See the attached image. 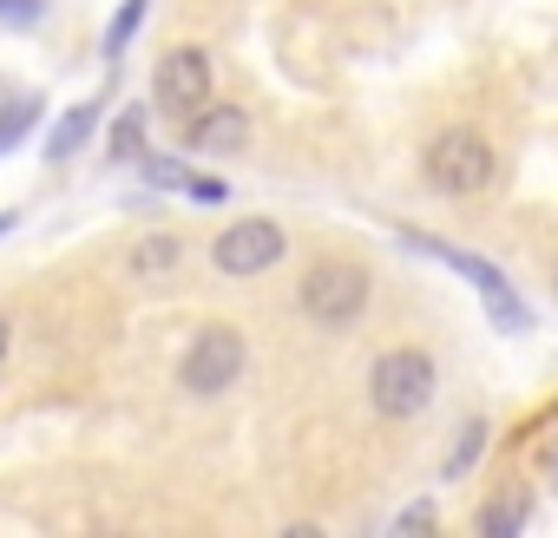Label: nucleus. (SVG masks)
<instances>
[{
  "label": "nucleus",
  "mask_w": 558,
  "mask_h": 538,
  "mask_svg": "<svg viewBox=\"0 0 558 538\" xmlns=\"http://www.w3.org/2000/svg\"><path fill=\"white\" fill-rule=\"evenodd\" d=\"M493 178H499V158H493V145H486L480 125H440L427 138V151H421V184L434 197L460 204V197H480Z\"/></svg>",
  "instance_id": "1"
},
{
  "label": "nucleus",
  "mask_w": 558,
  "mask_h": 538,
  "mask_svg": "<svg viewBox=\"0 0 558 538\" xmlns=\"http://www.w3.org/2000/svg\"><path fill=\"white\" fill-rule=\"evenodd\" d=\"M434 394H440V362L427 349L401 342V349H381L368 362V407L381 420H414L434 407Z\"/></svg>",
  "instance_id": "2"
},
{
  "label": "nucleus",
  "mask_w": 558,
  "mask_h": 538,
  "mask_svg": "<svg viewBox=\"0 0 558 538\" xmlns=\"http://www.w3.org/2000/svg\"><path fill=\"white\" fill-rule=\"evenodd\" d=\"M401 243L421 249V256H434V262H447V269H460V277L480 290V303H486V316H493L499 335H525V329H532V309H525V296L506 283V269H499V262H486V256H473V249H460V243L421 236V230H401Z\"/></svg>",
  "instance_id": "3"
},
{
  "label": "nucleus",
  "mask_w": 558,
  "mask_h": 538,
  "mask_svg": "<svg viewBox=\"0 0 558 538\" xmlns=\"http://www.w3.org/2000/svg\"><path fill=\"white\" fill-rule=\"evenodd\" d=\"M375 283H368V269L349 262V256H329V262H310V277L296 290V309L316 322V329H355L362 309H368Z\"/></svg>",
  "instance_id": "4"
},
{
  "label": "nucleus",
  "mask_w": 558,
  "mask_h": 538,
  "mask_svg": "<svg viewBox=\"0 0 558 538\" xmlns=\"http://www.w3.org/2000/svg\"><path fill=\"white\" fill-rule=\"evenodd\" d=\"M243 368H250L243 335H236L230 322H210V329H197V335H191V349H184V362H178V388H184V394H197V401H210V394L236 388V381H243Z\"/></svg>",
  "instance_id": "5"
},
{
  "label": "nucleus",
  "mask_w": 558,
  "mask_h": 538,
  "mask_svg": "<svg viewBox=\"0 0 558 538\" xmlns=\"http://www.w3.org/2000/svg\"><path fill=\"white\" fill-rule=\"evenodd\" d=\"M290 256V236L276 217H243V223H223L217 243H210V262H217V277H263V269H276Z\"/></svg>",
  "instance_id": "6"
},
{
  "label": "nucleus",
  "mask_w": 558,
  "mask_h": 538,
  "mask_svg": "<svg viewBox=\"0 0 558 538\" xmlns=\"http://www.w3.org/2000/svg\"><path fill=\"white\" fill-rule=\"evenodd\" d=\"M210 53L204 47H171L158 66H151V93H158V106L178 119V125H191L204 106H210Z\"/></svg>",
  "instance_id": "7"
},
{
  "label": "nucleus",
  "mask_w": 558,
  "mask_h": 538,
  "mask_svg": "<svg viewBox=\"0 0 558 538\" xmlns=\"http://www.w3.org/2000/svg\"><path fill=\"white\" fill-rule=\"evenodd\" d=\"M184 145L204 151V158H230L250 145V112L243 106H204L191 125H184Z\"/></svg>",
  "instance_id": "8"
},
{
  "label": "nucleus",
  "mask_w": 558,
  "mask_h": 538,
  "mask_svg": "<svg viewBox=\"0 0 558 538\" xmlns=\"http://www.w3.org/2000/svg\"><path fill=\"white\" fill-rule=\"evenodd\" d=\"M532 525V486H506V492H493L480 512H473V531L480 538H512V531H525Z\"/></svg>",
  "instance_id": "9"
},
{
  "label": "nucleus",
  "mask_w": 558,
  "mask_h": 538,
  "mask_svg": "<svg viewBox=\"0 0 558 538\" xmlns=\"http://www.w3.org/2000/svg\"><path fill=\"white\" fill-rule=\"evenodd\" d=\"M93 125H99V106H93V99L73 106V112H60V125L47 132V164H66V158L93 138Z\"/></svg>",
  "instance_id": "10"
},
{
  "label": "nucleus",
  "mask_w": 558,
  "mask_h": 538,
  "mask_svg": "<svg viewBox=\"0 0 558 538\" xmlns=\"http://www.w3.org/2000/svg\"><path fill=\"white\" fill-rule=\"evenodd\" d=\"M486 440H493V420H486V414H473V420H460V433H453V447H447V460H440V473H447V479H466V473L480 466V453H486Z\"/></svg>",
  "instance_id": "11"
},
{
  "label": "nucleus",
  "mask_w": 558,
  "mask_h": 538,
  "mask_svg": "<svg viewBox=\"0 0 558 538\" xmlns=\"http://www.w3.org/2000/svg\"><path fill=\"white\" fill-rule=\"evenodd\" d=\"M178 262H184V243H178V236H138V249H132V277H171Z\"/></svg>",
  "instance_id": "12"
},
{
  "label": "nucleus",
  "mask_w": 558,
  "mask_h": 538,
  "mask_svg": "<svg viewBox=\"0 0 558 538\" xmlns=\"http://www.w3.org/2000/svg\"><path fill=\"white\" fill-rule=\"evenodd\" d=\"M40 93H21V99H8V106H0V151H14L34 125H40Z\"/></svg>",
  "instance_id": "13"
},
{
  "label": "nucleus",
  "mask_w": 558,
  "mask_h": 538,
  "mask_svg": "<svg viewBox=\"0 0 558 538\" xmlns=\"http://www.w3.org/2000/svg\"><path fill=\"white\" fill-rule=\"evenodd\" d=\"M145 8H151V0H119V14H112V27H106V60H119V53L132 47V34L145 27Z\"/></svg>",
  "instance_id": "14"
},
{
  "label": "nucleus",
  "mask_w": 558,
  "mask_h": 538,
  "mask_svg": "<svg viewBox=\"0 0 558 538\" xmlns=\"http://www.w3.org/2000/svg\"><path fill=\"white\" fill-rule=\"evenodd\" d=\"M145 151V106H125L119 119H112V158L125 164V158H138Z\"/></svg>",
  "instance_id": "15"
},
{
  "label": "nucleus",
  "mask_w": 558,
  "mask_h": 538,
  "mask_svg": "<svg viewBox=\"0 0 558 538\" xmlns=\"http://www.w3.org/2000/svg\"><path fill=\"white\" fill-rule=\"evenodd\" d=\"M47 0H0V27H40Z\"/></svg>",
  "instance_id": "16"
},
{
  "label": "nucleus",
  "mask_w": 558,
  "mask_h": 538,
  "mask_svg": "<svg viewBox=\"0 0 558 538\" xmlns=\"http://www.w3.org/2000/svg\"><path fill=\"white\" fill-rule=\"evenodd\" d=\"M440 525V512H434V499H414L401 518H395V531H434Z\"/></svg>",
  "instance_id": "17"
},
{
  "label": "nucleus",
  "mask_w": 558,
  "mask_h": 538,
  "mask_svg": "<svg viewBox=\"0 0 558 538\" xmlns=\"http://www.w3.org/2000/svg\"><path fill=\"white\" fill-rule=\"evenodd\" d=\"M8 342H14V322H8V316H0V355H8Z\"/></svg>",
  "instance_id": "18"
},
{
  "label": "nucleus",
  "mask_w": 558,
  "mask_h": 538,
  "mask_svg": "<svg viewBox=\"0 0 558 538\" xmlns=\"http://www.w3.org/2000/svg\"><path fill=\"white\" fill-rule=\"evenodd\" d=\"M8 223H14V210H0V236H8Z\"/></svg>",
  "instance_id": "19"
},
{
  "label": "nucleus",
  "mask_w": 558,
  "mask_h": 538,
  "mask_svg": "<svg viewBox=\"0 0 558 538\" xmlns=\"http://www.w3.org/2000/svg\"><path fill=\"white\" fill-rule=\"evenodd\" d=\"M551 479H558V447H551Z\"/></svg>",
  "instance_id": "20"
},
{
  "label": "nucleus",
  "mask_w": 558,
  "mask_h": 538,
  "mask_svg": "<svg viewBox=\"0 0 558 538\" xmlns=\"http://www.w3.org/2000/svg\"><path fill=\"white\" fill-rule=\"evenodd\" d=\"M551 290H558V277H551Z\"/></svg>",
  "instance_id": "21"
}]
</instances>
